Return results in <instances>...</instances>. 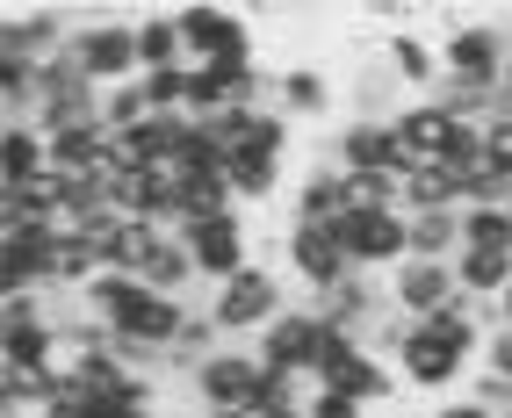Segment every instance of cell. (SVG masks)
Returning <instances> with one entry per match:
<instances>
[{"mask_svg":"<svg viewBox=\"0 0 512 418\" xmlns=\"http://www.w3.org/2000/svg\"><path fill=\"white\" fill-rule=\"evenodd\" d=\"M181 246L195 260V274L210 289H224L231 274L253 267V238H246V209H224V217H202V224H181Z\"/></svg>","mask_w":512,"mask_h":418,"instance_id":"cell-4","label":"cell"},{"mask_svg":"<svg viewBox=\"0 0 512 418\" xmlns=\"http://www.w3.org/2000/svg\"><path fill=\"white\" fill-rule=\"evenodd\" d=\"M462 246H476V253H512V209H469V202H462Z\"/></svg>","mask_w":512,"mask_h":418,"instance_id":"cell-30","label":"cell"},{"mask_svg":"<svg viewBox=\"0 0 512 418\" xmlns=\"http://www.w3.org/2000/svg\"><path fill=\"white\" fill-rule=\"evenodd\" d=\"M397 382L404 375L390 361H375L368 346H354V339H339L332 354H325V368H318V390H339V397H354V404H390Z\"/></svg>","mask_w":512,"mask_h":418,"instance_id":"cell-10","label":"cell"},{"mask_svg":"<svg viewBox=\"0 0 512 418\" xmlns=\"http://www.w3.org/2000/svg\"><path fill=\"white\" fill-rule=\"evenodd\" d=\"M174 65H188L181 22L174 15H138V73H174Z\"/></svg>","mask_w":512,"mask_h":418,"instance_id":"cell-22","label":"cell"},{"mask_svg":"<svg viewBox=\"0 0 512 418\" xmlns=\"http://www.w3.org/2000/svg\"><path fill=\"white\" fill-rule=\"evenodd\" d=\"M404 80L390 73V58H368L361 73L347 80V94H354V109L368 116V123H397V109H390V94H397Z\"/></svg>","mask_w":512,"mask_h":418,"instance_id":"cell-25","label":"cell"},{"mask_svg":"<svg viewBox=\"0 0 512 418\" xmlns=\"http://www.w3.org/2000/svg\"><path fill=\"white\" fill-rule=\"evenodd\" d=\"M188 390L202 404V418H260V397H267V368L253 346H224L217 361H202L188 375Z\"/></svg>","mask_w":512,"mask_h":418,"instance_id":"cell-2","label":"cell"},{"mask_svg":"<svg viewBox=\"0 0 512 418\" xmlns=\"http://www.w3.org/2000/svg\"><path fill=\"white\" fill-rule=\"evenodd\" d=\"M188 65H224V58H253V22L238 8H174Z\"/></svg>","mask_w":512,"mask_h":418,"instance_id":"cell-8","label":"cell"},{"mask_svg":"<svg viewBox=\"0 0 512 418\" xmlns=\"http://www.w3.org/2000/svg\"><path fill=\"white\" fill-rule=\"evenodd\" d=\"M231 195L238 202H267V195H275L282 188V159L275 152H231Z\"/></svg>","mask_w":512,"mask_h":418,"instance_id":"cell-27","label":"cell"},{"mask_svg":"<svg viewBox=\"0 0 512 418\" xmlns=\"http://www.w3.org/2000/svg\"><path fill=\"white\" fill-rule=\"evenodd\" d=\"M303 418H368V404L339 397V390H311V404H303Z\"/></svg>","mask_w":512,"mask_h":418,"instance_id":"cell-36","label":"cell"},{"mask_svg":"<svg viewBox=\"0 0 512 418\" xmlns=\"http://www.w3.org/2000/svg\"><path fill=\"white\" fill-rule=\"evenodd\" d=\"M505 87H512V58H505Z\"/></svg>","mask_w":512,"mask_h":418,"instance_id":"cell-40","label":"cell"},{"mask_svg":"<svg viewBox=\"0 0 512 418\" xmlns=\"http://www.w3.org/2000/svg\"><path fill=\"white\" fill-rule=\"evenodd\" d=\"M390 282V303L404 310V318H433V310H448L455 296H462V282H455V260H404V267H390L383 274Z\"/></svg>","mask_w":512,"mask_h":418,"instance_id":"cell-11","label":"cell"},{"mask_svg":"<svg viewBox=\"0 0 512 418\" xmlns=\"http://www.w3.org/2000/svg\"><path fill=\"white\" fill-rule=\"evenodd\" d=\"M433 418H498V411H484V404H476V397H455V404H440Z\"/></svg>","mask_w":512,"mask_h":418,"instance_id":"cell-38","label":"cell"},{"mask_svg":"<svg viewBox=\"0 0 512 418\" xmlns=\"http://www.w3.org/2000/svg\"><path fill=\"white\" fill-rule=\"evenodd\" d=\"M138 87L152 101V116H188V65H174V73H145Z\"/></svg>","mask_w":512,"mask_h":418,"instance_id":"cell-33","label":"cell"},{"mask_svg":"<svg viewBox=\"0 0 512 418\" xmlns=\"http://www.w3.org/2000/svg\"><path fill=\"white\" fill-rule=\"evenodd\" d=\"M339 339H347V332L325 325L311 303H289L282 318L253 339V354H260V368H275V375H311L318 382V368H325V354H332Z\"/></svg>","mask_w":512,"mask_h":418,"instance_id":"cell-1","label":"cell"},{"mask_svg":"<svg viewBox=\"0 0 512 418\" xmlns=\"http://www.w3.org/2000/svg\"><path fill=\"white\" fill-rule=\"evenodd\" d=\"M224 209H238V195H231V173H224V166H210V173H188V188H181V224L224 217Z\"/></svg>","mask_w":512,"mask_h":418,"instance_id":"cell-26","label":"cell"},{"mask_svg":"<svg viewBox=\"0 0 512 418\" xmlns=\"http://www.w3.org/2000/svg\"><path fill=\"white\" fill-rule=\"evenodd\" d=\"M332 159L347 173H412L404 166V145H397V123H368V116H354L332 137Z\"/></svg>","mask_w":512,"mask_h":418,"instance_id":"cell-15","label":"cell"},{"mask_svg":"<svg viewBox=\"0 0 512 418\" xmlns=\"http://www.w3.org/2000/svg\"><path fill=\"white\" fill-rule=\"evenodd\" d=\"M37 173H51V145H44L37 123H15L0 137V188H22V181H37Z\"/></svg>","mask_w":512,"mask_h":418,"instance_id":"cell-20","label":"cell"},{"mask_svg":"<svg viewBox=\"0 0 512 418\" xmlns=\"http://www.w3.org/2000/svg\"><path fill=\"white\" fill-rule=\"evenodd\" d=\"M296 224H318V231H339L347 224V173H339V159L311 166L296 188Z\"/></svg>","mask_w":512,"mask_h":418,"instance_id":"cell-17","label":"cell"},{"mask_svg":"<svg viewBox=\"0 0 512 418\" xmlns=\"http://www.w3.org/2000/svg\"><path fill=\"white\" fill-rule=\"evenodd\" d=\"M51 339H58V325H51L44 296H15V303H0V361H8V368H44Z\"/></svg>","mask_w":512,"mask_h":418,"instance_id":"cell-13","label":"cell"},{"mask_svg":"<svg viewBox=\"0 0 512 418\" xmlns=\"http://www.w3.org/2000/svg\"><path fill=\"white\" fill-rule=\"evenodd\" d=\"M383 58H390V73L412 87V94H433V87H440V44L412 37V29H390V37H383Z\"/></svg>","mask_w":512,"mask_h":418,"instance_id":"cell-18","label":"cell"},{"mask_svg":"<svg viewBox=\"0 0 512 418\" xmlns=\"http://www.w3.org/2000/svg\"><path fill=\"white\" fill-rule=\"evenodd\" d=\"M412 224V260H455L462 253V209H404Z\"/></svg>","mask_w":512,"mask_h":418,"instance_id":"cell-21","label":"cell"},{"mask_svg":"<svg viewBox=\"0 0 512 418\" xmlns=\"http://www.w3.org/2000/svg\"><path fill=\"white\" fill-rule=\"evenodd\" d=\"M159 246H166V231H159V224H145V217H130V224H123V238H116V260H109V267H116V274H145V260H152Z\"/></svg>","mask_w":512,"mask_h":418,"instance_id":"cell-31","label":"cell"},{"mask_svg":"<svg viewBox=\"0 0 512 418\" xmlns=\"http://www.w3.org/2000/svg\"><path fill=\"white\" fill-rule=\"evenodd\" d=\"M469 397L484 404V411H498V418H505V411H512V382H505V375H491V368H476V375H469Z\"/></svg>","mask_w":512,"mask_h":418,"instance_id":"cell-35","label":"cell"},{"mask_svg":"<svg viewBox=\"0 0 512 418\" xmlns=\"http://www.w3.org/2000/svg\"><path fill=\"white\" fill-rule=\"evenodd\" d=\"M275 109L289 123H318L332 109V73H318V65H289L282 87H275Z\"/></svg>","mask_w":512,"mask_h":418,"instance_id":"cell-19","label":"cell"},{"mask_svg":"<svg viewBox=\"0 0 512 418\" xmlns=\"http://www.w3.org/2000/svg\"><path fill=\"white\" fill-rule=\"evenodd\" d=\"M404 209H462V181L448 166H412L404 173Z\"/></svg>","mask_w":512,"mask_h":418,"instance_id":"cell-28","label":"cell"},{"mask_svg":"<svg viewBox=\"0 0 512 418\" xmlns=\"http://www.w3.org/2000/svg\"><path fill=\"white\" fill-rule=\"evenodd\" d=\"M484 368H491V375H505V382H512V325H498V332H491V339H484Z\"/></svg>","mask_w":512,"mask_h":418,"instance_id":"cell-37","label":"cell"},{"mask_svg":"<svg viewBox=\"0 0 512 418\" xmlns=\"http://www.w3.org/2000/svg\"><path fill=\"white\" fill-rule=\"evenodd\" d=\"M282 267L303 282V296H325V289H339V282L354 274L347 246H339L332 231H318V224H289V238H282Z\"/></svg>","mask_w":512,"mask_h":418,"instance_id":"cell-9","label":"cell"},{"mask_svg":"<svg viewBox=\"0 0 512 418\" xmlns=\"http://www.w3.org/2000/svg\"><path fill=\"white\" fill-rule=\"evenodd\" d=\"M462 123L448 109H433V101H404L397 109V145H404V166H448Z\"/></svg>","mask_w":512,"mask_h":418,"instance_id":"cell-14","label":"cell"},{"mask_svg":"<svg viewBox=\"0 0 512 418\" xmlns=\"http://www.w3.org/2000/svg\"><path fill=\"white\" fill-rule=\"evenodd\" d=\"M65 44H73V15H58V8H22V15H0V58L51 65Z\"/></svg>","mask_w":512,"mask_h":418,"instance_id":"cell-12","label":"cell"},{"mask_svg":"<svg viewBox=\"0 0 512 418\" xmlns=\"http://www.w3.org/2000/svg\"><path fill=\"white\" fill-rule=\"evenodd\" d=\"M498 310H505V325H512V289H505V296H498Z\"/></svg>","mask_w":512,"mask_h":418,"instance_id":"cell-39","label":"cell"},{"mask_svg":"<svg viewBox=\"0 0 512 418\" xmlns=\"http://www.w3.org/2000/svg\"><path fill=\"white\" fill-rule=\"evenodd\" d=\"M282 310H289V296H282L275 267H246V274H231V282L210 296V318H217L224 339H260Z\"/></svg>","mask_w":512,"mask_h":418,"instance_id":"cell-3","label":"cell"},{"mask_svg":"<svg viewBox=\"0 0 512 418\" xmlns=\"http://www.w3.org/2000/svg\"><path fill=\"white\" fill-rule=\"evenodd\" d=\"M138 282L152 289V296H188V282H202L195 274V260H188V246H181V231H166V246L145 260V274Z\"/></svg>","mask_w":512,"mask_h":418,"instance_id":"cell-24","label":"cell"},{"mask_svg":"<svg viewBox=\"0 0 512 418\" xmlns=\"http://www.w3.org/2000/svg\"><path fill=\"white\" fill-rule=\"evenodd\" d=\"M455 282H462V296L498 303V296L512 289V253H476V246H462V253H455Z\"/></svg>","mask_w":512,"mask_h":418,"instance_id":"cell-23","label":"cell"},{"mask_svg":"<svg viewBox=\"0 0 512 418\" xmlns=\"http://www.w3.org/2000/svg\"><path fill=\"white\" fill-rule=\"evenodd\" d=\"M145 116H152V101H145V87H138V80H123V87H101V130H109V137L138 130Z\"/></svg>","mask_w":512,"mask_h":418,"instance_id":"cell-29","label":"cell"},{"mask_svg":"<svg viewBox=\"0 0 512 418\" xmlns=\"http://www.w3.org/2000/svg\"><path fill=\"white\" fill-rule=\"evenodd\" d=\"M73 58L87 65L94 87L145 80V73H138V22H80V29H73Z\"/></svg>","mask_w":512,"mask_h":418,"instance_id":"cell-7","label":"cell"},{"mask_svg":"<svg viewBox=\"0 0 512 418\" xmlns=\"http://www.w3.org/2000/svg\"><path fill=\"white\" fill-rule=\"evenodd\" d=\"M0 101L29 123L37 116V65H22V58H0Z\"/></svg>","mask_w":512,"mask_h":418,"instance_id":"cell-32","label":"cell"},{"mask_svg":"<svg viewBox=\"0 0 512 418\" xmlns=\"http://www.w3.org/2000/svg\"><path fill=\"white\" fill-rule=\"evenodd\" d=\"M332 238L347 246V260L361 274H390V267L412 260V224H404V209H354Z\"/></svg>","mask_w":512,"mask_h":418,"instance_id":"cell-5","label":"cell"},{"mask_svg":"<svg viewBox=\"0 0 512 418\" xmlns=\"http://www.w3.org/2000/svg\"><path fill=\"white\" fill-rule=\"evenodd\" d=\"M397 375L412 382V390H455L469 375V354H455V346H440L412 325V339H404V354H397Z\"/></svg>","mask_w":512,"mask_h":418,"instance_id":"cell-16","label":"cell"},{"mask_svg":"<svg viewBox=\"0 0 512 418\" xmlns=\"http://www.w3.org/2000/svg\"><path fill=\"white\" fill-rule=\"evenodd\" d=\"M484 173L512 188V123H484Z\"/></svg>","mask_w":512,"mask_h":418,"instance_id":"cell-34","label":"cell"},{"mask_svg":"<svg viewBox=\"0 0 512 418\" xmlns=\"http://www.w3.org/2000/svg\"><path fill=\"white\" fill-rule=\"evenodd\" d=\"M505 58H512V29L505 22H455L448 37H440V73H455V80L505 87Z\"/></svg>","mask_w":512,"mask_h":418,"instance_id":"cell-6","label":"cell"}]
</instances>
